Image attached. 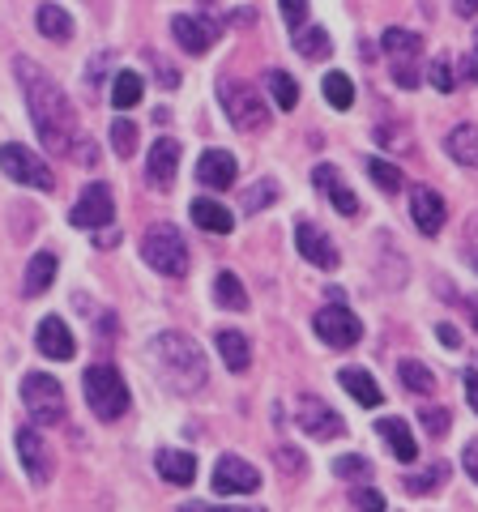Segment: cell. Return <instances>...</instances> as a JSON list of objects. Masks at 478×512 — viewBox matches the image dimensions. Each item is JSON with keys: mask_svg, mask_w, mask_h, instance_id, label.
Returning <instances> with one entry per match:
<instances>
[{"mask_svg": "<svg viewBox=\"0 0 478 512\" xmlns=\"http://www.w3.org/2000/svg\"><path fill=\"white\" fill-rule=\"evenodd\" d=\"M35 26H39V35H43V39H56V43L73 39V18H69V13L60 9V5H39Z\"/></svg>", "mask_w": 478, "mask_h": 512, "instance_id": "cell-28", "label": "cell"}, {"mask_svg": "<svg viewBox=\"0 0 478 512\" xmlns=\"http://www.w3.org/2000/svg\"><path fill=\"white\" fill-rule=\"evenodd\" d=\"M470 316H474V329H478V299H470Z\"/></svg>", "mask_w": 478, "mask_h": 512, "instance_id": "cell-49", "label": "cell"}, {"mask_svg": "<svg viewBox=\"0 0 478 512\" xmlns=\"http://www.w3.org/2000/svg\"><path fill=\"white\" fill-rule=\"evenodd\" d=\"M436 338H440L444 346H449V350H457V346H461V333H457L453 325H436Z\"/></svg>", "mask_w": 478, "mask_h": 512, "instance_id": "cell-46", "label": "cell"}, {"mask_svg": "<svg viewBox=\"0 0 478 512\" xmlns=\"http://www.w3.org/2000/svg\"><path fill=\"white\" fill-rule=\"evenodd\" d=\"M427 82H432L440 94H449L453 86H457V77H453V69H449V60H432V69H427Z\"/></svg>", "mask_w": 478, "mask_h": 512, "instance_id": "cell-40", "label": "cell"}, {"mask_svg": "<svg viewBox=\"0 0 478 512\" xmlns=\"http://www.w3.org/2000/svg\"><path fill=\"white\" fill-rule=\"evenodd\" d=\"M18 457H22V466H26V474H30V483H47L52 478V448L43 444V436L35 427H22L18 431Z\"/></svg>", "mask_w": 478, "mask_h": 512, "instance_id": "cell-14", "label": "cell"}, {"mask_svg": "<svg viewBox=\"0 0 478 512\" xmlns=\"http://www.w3.org/2000/svg\"><path fill=\"white\" fill-rule=\"evenodd\" d=\"M22 402L30 410V419L43 423V427H52V423L65 419V389H60V380L47 376V372H26Z\"/></svg>", "mask_w": 478, "mask_h": 512, "instance_id": "cell-6", "label": "cell"}, {"mask_svg": "<svg viewBox=\"0 0 478 512\" xmlns=\"http://www.w3.org/2000/svg\"><path fill=\"white\" fill-rule=\"evenodd\" d=\"M141 256H146V265L158 269L163 278H184L188 274V244L171 222H154V227L141 235Z\"/></svg>", "mask_w": 478, "mask_h": 512, "instance_id": "cell-4", "label": "cell"}, {"mask_svg": "<svg viewBox=\"0 0 478 512\" xmlns=\"http://www.w3.org/2000/svg\"><path fill=\"white\" fill-rule=\"evenodd\" d=\"M82 389H86V406L99 414L103 423H116L120 414H129V384L120 380V372H116L111 363H94V367H86Z\"/></svg>", "mask_w": 478, "mask_h": 512, "instance_id": "cell-3", "label": "cell"}, {"mask_svg": "<svg viewBox=\"0 0 478 512\" xmlns=\"http://www.w3.org/2000/svg\"><path fill=\"white\" fill-rule=\"evenodd\" d=\"M282 18H286V26H304L308 22V5H299V0H282Z\"/></svg>", "mask_w": 478, "mask_h": 512, "instance_id": "cell-43", "label": "cell"}, {"mask_svg": "<svg viewBox=\"0 0 478 512\" xmlns=\"http://www.w3.org/2000/svg\"><path fill=\"white\" fill-rule=\"evenodd\" d=\"M295 423L308 431L312 440H333V436H342L346 423L338 419V410H333L329 402H321L316 393H304L295 402Z\"/></svg>", "mask_w": 478, "mask_h": 512, "instance_id": "cell-10", "label": "cell"}, {"mask_svg": "<svg viewBox=\"0 0 478 512\" xmlns=\"http://www.w3.org/2000/svg\"><path fill=\"white\" fill-rule=\"evenodd\" d=\"M218 355H222V363L231 367V372H248V363H252V346H248V338L244 333H235V329H218Z\"/></svg>", "mask_w": 478, "mask_h": 512, "instance_id": "cell-25", "label": "cell"}, {"mask_svg": "<svg viewBox=\"0 0 478 512\" xmlns=\"http://www.w3.org/2000/svg\"><path fill=\"white\" fill-rule=\"evenodd\" d=\"M338 380H342V389H346L350 397H355L359 406H368V410H372V406L385 402V393H380V384L372 380V372H363V367H342Z\"/></svg>", "mask_w": 478, "mask_h": 512, "instance_id": "cell-22", "label": "cell"}, {"mask_svg": "<svg viewBox=\"0 0 478 512\" xmlns=\"http://www.w3.org/2000/svg\"><path fill=\"white\" fill-rule=\"evenodd\" d=\"M312 329H316V338H321L325 346H333V350H350V346H359V338H363L359 316L346 312V308H325V312H316Z\"/></svg>", "mask_w": 478, "mask_h": 512, "instance_id": "cell-11", "label": "cell"}, {"mask_svg": "<svg viewBox=\"0 0 478 512\" xmlns=\"http://www.w3.org/2000/svg\"><path fill=\"white\" fill-rule=\"evenodd\" d=\"M269 201H278V180H261L244 192V214H261Z\"/></svg>", "mask_w": 478, "mask_h": 512, "instance_id": "cell-38", "label": "cell"}, {"mask_svg": "<svg viewBox=\"0 0 478 512\" xmlns=\"http://www.w3.org/2000/svg\"><path fill=\"white\" fill-rule=\"evenodd\" d=\"M321 90H325V99H329V107H338V111H346L350 103H355V82H350L346 73H325V82H321Z\"/></svg>", "mask_w": 478, "mask_h": 512, "instance_id": "cell-34", "label": "cell"}, {"mask_svg": "<svg viewBox=\"0 0 478 512\" xmlns=\"http://www.w3.org/2000/svg\"><path fill=\"white\" fill-rule=\"evenodd\" d=\"M461 466H466V474L478 483V440H470V444H466V457H461Z\"/></svg>", "mask_w": 478, "mask_h": 512, "instance_id": "cell-44", "label": "cell"}, {"mask_svg": "<svg viewBox=\"0 0 478 512\" xmlns=\"http://www.w3.org/2000/svg\"><path fill=\"white\" fill-rule=\"evenodd\" d=\"M461 380H466V402H470V406H474V414H478V372L470 367V372L461 376Z\"/></svg>", "mask_w": 478, "mask_h": 512, "instance_id": "cell-45", "label": "cell"}, {"mask_svg": "<svg viewBox=\"0 0 478 512\" xmlns=\"http://www.w3.org/2000/svg\"><path fill=\"white\" fill-rule=\"evenodd\" d=\"M154 466L171 487H188L197 478V457L184 453V448H163V453L154 457Z\"/></svg>", "mask_w": 478, "mask_h": 512, "instance_id": "cell-19", "label": "cell"}, {"mask_svg": "<svg viewBox=\"0 0 478 512\" xmlns=\"http://www.w3.org/2000/svg\"><path fill=\"white\" fill-rule=\"evenodd\" d=\"M175 167H180V141L171 137H158L150 146V163H146V175H150V188H171L175 180Z\"/></svg>", "mask_w": 478, "mask_h": 512, "instance_id": "cell-17", "label": "cell"}, {"mask_svg": "<svg viewBox=\"0 0 478 512\" xmlns=\"http://www.w3.org/2000/svg\"><path fill=\"white\" fill-rule=\"evenodd\" d=\"M218 99L227 107V120L239 133H257L269 124V103L257 94V86L239 82V77H218Z\"/></svg>", "mask_w": 478, "mask_h": 512, "instance_id": "cell-5", "label": "cell"}, {"mask_svg": "<svg viewBox=\"0 0 478 512\" xmlns=\"http://www.w3.org/2000/svg\"><path fill=\"white\" fill-rule=\"evenodd\" d=\"M333 474L338 478H372V461L368 457H338L333 461Z\"/></svg>", "mask_w": 478, "mask_h": 512, "instance_id": "cell-39", "label": "cell"}, {"mask_svg": "<svg viewBox=\"0 0 478 512\" xmlns=\"http://www.w3.org/2000/svg\"><path fill=\"white\" fill-rule=\"evenodd\" d=\"M470 265H474V269H478V252H470Z\"/></svg>", "mask_w": 478, "mask_h": 512, "instance_id": "cell-50", "label": "cell"}, {"mask_svg": "<svg viewBox=\"0 0 478 512\" xmlns=\"http://www.w3.org/2000/svg\"><path fill=\"white\" fill-rule=\"evenodd\" d=\"M312 180H316V188H321L325 197L333 201V210H338V214H346V218H355V214H359V197L338 180V171H333V167H316V171H312Z\"/></svg>", "mask_w": 478, "mask_h": 512, "instance_id": "cell-20", "label": "cell"}, {"mask_svg": "<svg viewBox=\"0 0 478 512\" xmlns=\"http://www.w3.org/2000/svg\"><path fill=\"white\" fill-rule=\"evenodd\" d=\"M410 218H414V227H419L423 235H440V227H444V201H440V192L436 188H414L410 192Z\"/></svg>", "mask_w": 478, "mask_h": 512, "instance_id": "cell-16", "label": "cell"}, {"mask_svg": "<svg viewBox=\"0 0 478 512\" xmlns=\"http://www.w3.org/2000/svg\"><path fill=\"white\" fill-rule=\"evenodd\" d=\"M197 180L205 188H231L235 184V158L227 150H205L197 163Z\"/></svg>", "mask_w": 478, "mask_h": 512, "instance_id": "cell-21", "label": "cell"}, {"mask_svg": "<svg viewBox=\"0 0 478 512\" xmlns=\"http://www.w3.org/2000/svg\"><path fill=\"white\" fill-rule=\"evenodd\" d=\"M214 299H218L227 312H244V308H248V291H244V282H239L231 269H222V274L214 278Z\"/></svg>", "mask_w": 478, "mask_h": 512, "instance_id": "cell-29", "label": "cell"}, {"mask_svg": "<svg viewBox=\"0 0 478 512\" xmlns=\"http://www.w3.org/2000/svg\"><path fill=\"white\" fill-rule=\"evenodd\" d=\"M376 431H380V440L389 444V453H393L397 461H406V466H410V461L419 457V448H414L410 427H406L402 419H380V423H376Z\"/></svg>", "mask_w": 478, "mask_h": 512, "instance_id": "cell-24", "label": "cell"}, {"mask_svg": "<svg viewBox=\"0 0 478 512\" xmlns=\"http://www.w3.org/2000/svg\"><path fill=\"white\" fill-rule=\"evenodd\" d=\"M111 150H116L120 158H133V150H137V124L133 120H116L111 124Z\"/></svg>", "mask_w": 478, "mask_h": 512, "instance_id": "cell-36", "label": "cell"}, {"mask_svg": "<svg viewBox=\"0 0 478 512\" xmlns=\"http://www.w3.org/2000/svg\"><path fill=\"white\" fill-rule=\"evenodd\" d=\"M397 376H402V384H406L410 393H432L436 389L432 367L419 363V359H402V363H397Z\"/></svg>", "mask_w": 478, "mask_h": 512, "instance_id": "cell-32", "label": "cell"}, {"mask_svg": "<svg viewBox=\"0 0 478 512\" xmlns=\"http://www.w3.org/2000/svg\"><path fill=\"white\" fill-rule=\"evenodd\" d=\"M295 52L304 56V60H325L333 52V43H329V30L325 26H308V30H299V39H295Z\"/></svg>", "mask_w": 478, "mask_h": 512, "instance_id": "cell-31", "label": "cell"}, {"mask_svg": "<svg viewBox=\"0 0 478 512\" xmlns=\"http://www.w3.org/2000/svg\"><path fill=\"white\" fill-rule=\"evenodd\" d=\"M180 512H239V508H210V504H184Z\"/></svg>", "mask_w": 478, "mask_h": 512, "instance_id": "cell-47", "label": "cell"}, {"mask_svg": "<svg viewBox=\"0 0 478 512\" xmlns=\"http://www.w3.org/2000/svg\"><path fill=\"white\" fill-rule=\"evenodd\" d=\"M444 478H449V466H444V461H432V466H427L423 474H410L402 487H406L410 495H427L436 483H444Z\"/></svg>", "mask_w": 478, "mask_h": 512, "instance_id": "cell-35", "label": "cell"}, {"mask_svg": "<svg viewBox=\"0 0 478 512\" xmlns=\"http://www.w3.org/2000/svg\"><path fill=\"white\" fill-rule=\"evenodd\" d=\"M295 244H299V256L312 261L316 269H338V248H333V239L316 227V222H299Z\"/></svg>", "mask_w": 478, "mask_h": 512, "instance_id": "cell-15", "label": "cell"}, {"mask_svg": "<svg viewBox=\"0 0 478 512\" xmlns=\"http://www.w3.org/2000/svg\"><path fill=\"white\" fill-rule=\"evenodd\" d=\"M466 69H470V77L478 82V52H470V60H466Z\"/></svg>", "mask_w": 478, "mask_h": 512, "instance_id": "cell-48", "label": "cell"}, {"mask_svg": "<svg viewBox=\"0 0 478 512\" xmlns=\"http://www.w3.org/2000/svg\"><path fill=\"white\" fill-rule=\"evenodd\" d=\"M368 175H372V184L380 192H397V188H402V171H397L393 163H385V158H368Z\"/></svg>", "mask_w": 478, "mask_h": 512, "instance_id": "cell-37", "label": "cell"}, {"mask_svg": "<svg viewBox=\"0 0 478 512\" xmlns=\"http://www.w3.org/2000/svg\"><path fill=\"white\" fill-rule=\"evenodd\" d=\"M52 278H56V256L52 252H35L30 256V265H26V282H22V295H43L47 286H52Z\"/></svg>", "mask_w": 478, "mask_h": 512, "instance_id": "cell-27", "label": "cell"}, {"mask_svg": "<svg viewBox=\"0 0 478 512\" xmlns=\"http://www.w3.org/2000/svg\"><path fill=\"white\" fill-rule=\"evenodd\" d=\"M35 342H39V350L47 359H56V363H65V359H73V333H69V325L60 316H43L39 320V333H35Z\"/></svg>", "mask_w": 478, "mask_h": 512, "instance_id": "cell-18", "label": "cell"}, {"mask_svg": "<svg viewBox=\"0 0 478 512\" xmlns=\"http://www.w3.org/2000/svg\"><path fill=\"white\" fill-rule=\"evenodd\" d=\"M423 427H427V436H432V440H440V436H444V431H449V427H453V419H449V410H444V406H440V410H436V406H432V410H423Z\"/></svg>", "mask_w": 478, "mask_h": 512, "instance_id": "cell-42", "label": "cell"}, {"mask_svg": "<svg viewBox=\"0 0 478 512\" xmlns=\"http://www.w3.org/2000/svg\"><path fill=\"white\" fill-rule=\"evenodd\" d=\"M265 82H269V94H274V103H278L282 111H291V107L299 103V86H295V77L286 73V69H269Z\"/></svg>", "mask_w": 478, "mask_h": 512, "instance_id": "cell-33", "label": "cell"}, {"mask_svg": "<svg viewBox=\"0 0 478 512\" xmlns=\"http://www.w3.org/2000/svg\"><path fill=\"white\" fill-rule=\"evenodd\" d=\"M116 218V201H111V188L107 184H86L82 188V197H77V205L69 210V222L73 227H82V231H99L107 227V222Z\"/></svg>", "mask_w": 478, "mask_h": 512, "instance_id": "cell-9", "label": "cell"}, {"mask_svg": "<svg viewBox=\"0 0 478 512\" xmlns=\"http://www.w3.org/2000/svg\"><path fill=\"white\" fill-rule=\"evenodd\" d=\"M141 90H146V82H141V73L120 69V73H116V86H111V107H120V111L137 107V103H141Z\"/></svg>", "mask_w": 478, "mask_h": 512, "instance_id": "cell-30", "label": "cell"}, {"mask_svg": "<svg viewBox=\"0 0 478 512\" xmlns=\"http://www.w3.org/2000/svg\"><path fill=\"white\" fill-rule=\"evenodd\" d=\"M444 150H449L453 163L461 167H478V128L474 124H457L449 141H444Z\"/></svg>", "mask_w": 478, "mask_h": 512, "instance_id": "cell-26", "label": "cell"}, {"mask_svg": "<svg viewBox=\"0 0 478 512\" xmlns=\"http://www.w3.org/2000/svg\"><path fill=\"white\" fill-rule=\"evenodd\" d=\"M171 35H175V43H180L188 56H205L214 47V39H218V22L205 18V13H175V18H171Z\"/></svg>", "mask_w": 478, "mask_h": 512, "instance_id": "cell-12", "label": "cell"}, {"mask_svg": "<svg viewBox=\"0 0 478 512\" xmlns=\"http://www.w3.org/2000/svg\"><path fill=\"white\" fill-rule=\"evenodd\" d=\"M380 47H385L389 60H393L397 86H406V90L419 86V69H414V60H419V47H423L419 35H410V30H402V26H389L385 39H380Z\"/></svg>", "mask_w": 478, "mask_h": 512, "instance_id": "cell-8", "label": "cell"}, {"mask_svg": "<svg viewBox=\"0 0 478 512\" xmlns=\"http://www.w3.org/2000/svg\"><path fill=\"white\" fill-rule=\"evenodd\" d=\"M0 167H5L9 180H18L26 188H39V192H52L56 188L52 167H47L39 154H30L26 146H5V150H0Z\"/></svg>", "mask_w": 478, "mask_h": 512, "instance_id": "cell-7", "label": "cell"}, {"mask_svg": "<svg viewBox=\"0 0 478 512\" xmlns=\"http://www.w3.org/2000/svg\"><path fill=\"white\" fill-rule=\"evenodd\" d=\"M150 363L175 393H201L205 380H210V367H205L201 346L188 338V333H175V329L158 333V338L150 342Z\"/></svg>", "mask_w": 478, "mask_h": 512, "instance_id": "cell-2", "label": "cell"}, {"mask_svg": "<svg viewBox=\"0 0 478 512\" xmlns=\"http://www.w3.org/2000/svg\"><path fill=\"white\" fill-rule=\"evenodd\" d=\"M350 500H355L359 512H385V495H380L376 487H355L350 491Z\"/></svg>", "mask_w": 478, "mask_h": 512, "instance_id": "cell-41", "label": "cell"}, {"mask_svg": "<svg viewBox=\"0 0 478 512\" xmlns=\"http://www.w3.org/2000/svg\"><path fill=\"white\" fill-rule=\"evenodd\" d=\"M188 210H193V222L201 231H210V235H227L231 227H235V218H231V210L227 205H218V201H210V197H197L193 205H188Z\"/></svg>", "mask_w": 478, "mask_h": 512, "instance_id": "cell-23", "label": "cell"}, {"mask_svg": "<svg viewBox=\"0 0 478 512\" xmlns=\"http://www.w3.org/2000/svg\"><path fill=\"white\" fill-rule=\"evenodd\" d=\"M18 69V82H22V94H26V107H30V124H35L39 141L52 154H65L73 146V133H77V111L69 103V94L52 82V73H43L35 60L18 56L13 60Z\"/></svg>", "mask_w": 478, "mask_h": 512, "instance_id": "cell-1", "label": "cell"}, {"mask_svg": "<svg viewBox=\"0 0 478 512\" xmlns=\"http://www.w3.org/2000/svg\"><path fill=\"white\" fill-rule=\"evenodd\" d=\"M261 487V470L257 466H248L244 457H218V466H214V491L218 495H252Z\"/></svg>", "mask_w": 478, "mask_h": 512, "instance_id": "cell-13", "label": "cell"}]
</instances>
